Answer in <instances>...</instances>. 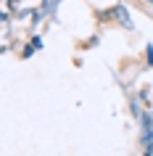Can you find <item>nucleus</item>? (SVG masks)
Here are the masks:
<instances>
[{
  "label": "nucleus",
  "mask_w": 153,
  "mask_h": 156,
  "mask_svg": "<svg viewBox=\"0 0 153 156\" xmlns=\"http://www.w3.org/2000/svg\"><path fill=\"white\" fill-rule=\"evenodd\" d=\"M95 16L100 24H116V27H124V29H135V24H132V19H129V11L124 8V5H111V8L106 11H95Z\"/></svg>",
  "instance_id": "f257e3e1"
},
{
  "label": "nucleus",
  "mask_w": 153,
  "mask_h": 156,
  "mask_svg": "<svg viewBox=\"0 0 153 156\" xmlns=\"http://www.w3.org/2000/svg\"><path fill=\"white\" fill-rule=\"evenodd\" d=\"M32 45H34L37 50H42V37H37V34H34V37H32Z\"/></svg>",
  "instance_id": "39448f33"
},
{
  "label": "nucleus",
  "mask_w": 153,
  "mask_h": 156,
  "mask_svg": "<svg viewBox=\"0 0 153 156\" xmlns=\"http://www.w3.org/2000/svg\"><path fill=\"white\" fill-rule=\"evenodd\" d=\"M145 58H148V66H153V45H145Z\"/></svg>",
  "instance_id": "20e7f679"
},
{
  "label": "nucleus",
  "mask_w": 153,
  "mask_h": 156,
  "mask_svg": "<svg viewBox=\"0 0 153 156\" xmlns=\"http://www.w3.org/2000/svg\"><path fill=\"white\" fill-rule=\"evenodd\" d=\"M145 5H151V8H153V0H145Z\"/></svg>",
  "instance_id": "423d86ee"
},
{
  "label": "nucleus",
  "mask_w": 153,
  "mask_h": 156,
  "mask_svg": "<svg viewBox=\"0 0 153 156\" xmlns=\"http://www.w3.org/2000/svg\"><path fill=\"white\" fill-rule=\"evenodd\" d=\"M140 122H143V138H140L143 151H145V154H153V119L148 114H143V116H140Z\"/></svg>",
  "instance_id": "f03ea898"
},
{
  "label": "nucleus",
  "mask_w": 153,
  "mask_h": 156,
  "mask_svg": "<svg viewBox=\"0 0 153 156\" xmlns=\"http://www.w3.org/2000/svg\"><path fill=\"white\" fill-rule=\"evenodd\" d=\"M34 50H37V48H34L32 42H29V45H26V48L21 50V58H32V53H34Z\"/></svg>",
  "instance_id": "7ed1b4c3"
}]
</instances>
